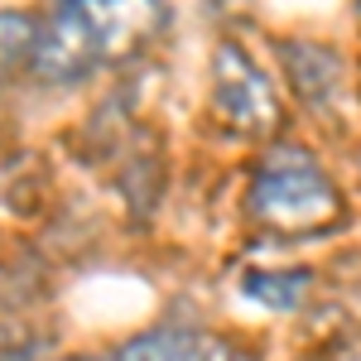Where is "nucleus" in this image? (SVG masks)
Segmentation results:
<instances>
[{
    "label": "nucleus",
    "mask_w": 361,
    "mask_h": 361,
    "mask_svg": "<svg viewBox=\"0 0 361 361\" xmlns=\"http://www.w3.org/2000/svg\"><path fill=\"white\" fill-rule=\"evenodd\" d=\"M116 361H202V337L178 333V328H149V333L130 337Z\"/></svg>",
    "instance_id": "obj_6"
},
{
    "label": "nucleus",
    "mask_w": 361,
    "mask_h": 361,
    "mask_svg": "<svg viewBox=\"0 0 361 361\" xmlns=\"http://www.w3.org/2000/svg\"><path fill=\"white\" fill-rule=\"evenodd\" d=\"M347 361H361V357H347Z\"/></svg>",
    "instance_id": "obj_11"
},
{
    "label": "nucleus",
    "mask_w": 361,
    "mask_h": 361,
    "mask_svg": "<svg viewBox=\"0 0 361 361\" xmlns=\"http://www.w3.org/2000/svg\"><path fill=\"white\" fill-rule=\"evenodd\" d=\"M241 289H246L250 299H260L265 308L289 313V308L308 304V294H313V270H246Z\"/></svg>",
    "instance_id": "obj_5"
},
{
    "label": "nucleus",
    "mask_w": 361,
    "mask_h": 361,
    "mask_svg": "<svg viewBox=\"0 0 361 361\" xmlns=\"http://www.w3.org/2000/svg\"><path fill=\"white\" fill-rule=\"evenodd\" d=\"M212 111L226 130L255 135V140H270L284 121V106H279L270 78L231 39L217 44V54H212Z\"/></svg>",
    "instance_id": "obj_3"
},
{
    "label": "nucleus",
    "mask_w": 361,
    "mask_h": 361,
    "mask_svg": "<svg viewBox=\"0 0 361 361\" xmlns=\"http://www.w3.org/2000/svg\"><path fill=\"white\" fill-rule=\"evenodd\" d=\"M357 15H361V0H357Z\"/></svg>",
    "instance_id": "obj_10"
},
{
    "label": "nucleus",
    "mask_w": 361,
    "mask_h": 361,
    "mask_svg": "<svg viewBox=\"0 0 361 361\" xmlns=\"http://www.w3.org/2000/svg\"><path fill=\"white\" fill-rule=\"evenodd\" d=\"M164 29V0H58L39 25L34 73L44 82H82L97 68L130 63Z\"/></svg>",
    "instance_id": "obj_1"
},
{
    "label": "nucleus",
    "mask_w": 361,
    "mask_h": 361,
    "mask_svg": "<svg viewBox=\"0 0 361 361\" xmlns=\"http://www.w3.org/2000/svg\"><path fill=\"white\" fill-rule=\"evenodd\" d=\"M202 361H260V357L231 337H212V342H202Z\"/></svg>",
    "instance_id": "obj_8"
},
{
    "label": "nucleus",
    "mask_w": 361,
    "mask_h": 361,
    "mask_svg": "<svg viewBox=\"0 0 361 361\" xmlns=\"http://www.w3.org/2000/svg\"><path fill=\"white\" fill-rule=\"evenodd\" d=\"M279 58L289 63V82L308 106H323L328 97H337V87H342L337 49L313 44V39H279Z\"/></svg>",
    "instance_id": "obj_4"
},
{
    "label": "nucleus",
    "mask_w": 361,
    "mask_h": 361,
    "mask_svg": "<svg viewBox=\"0 0 361 361\" xmlns=\"http://www.w3.org/2000/svg\"><path fill=\"white\" fill-rule=\"evenodd\" d=\"M63 361H102V357H63Z\"/></svg>",
    "instance_id": "obj_9"
},
{
    "label": "nucleus",
    "mask_w": 361,
    "mask_h": 361,
    "mask_svg": "<svg viewBox=\"0 0 361 361\" xmlns=\"http://www.w3.org/2000/svg\"><path fill=\"white\" fill-rule=\"evenodd\" d=\"M34 44H39V20L20 10H0V87L34 63Z\"/></svg>",
    "instance_id": "obj_7"
},
{
    "label": "nucleus",
    "mask_w": 361,
    "mask_h": 361,
    "mask_svg": "<svg viewBox=\"0 0 361 361\" xmlns=\"http://www.w3.org/2000/svg\"><path fill=\"white\" fill-rule=\"evenodd\" d=\"M347 202L304 145H270L255 164L250 183V217L279 236H318L342 226Z\"/></svg>",
    "instance_id": "obj_2"
}]
</instances>
